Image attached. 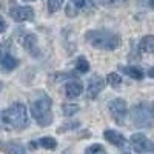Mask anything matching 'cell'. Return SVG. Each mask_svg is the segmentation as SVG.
I'll return each instance as SVG.
<instances>
[{
    "mask_svg": "<svg viewBox=\"0 0 154 154\" xmlns=\"http://www.w3.org/2000/svg\"><path fill=\"white\" fill-rule=\"evenodd\" d=\"M106 82H108L112 88H119V85L122 83V77H120L117 72H111V74H108V77H106Z\"/></svg>",
    "mask_w": 154,
    "mask_h": 154,
    "instance_id": "obj_20",
    "label": "cell"
},
{
    "mask_svg": "<svg viewBox=\"0 0 154 154\" xmlns=\"http://www.w3.org/2000/svg\"><path fill=\"white\" fill-rule=\"evenodd\" d=\"M25 2H34V0H25Z\"/></svg>",
    "mask_w": 154,
    "mask_h": 154,
    "instance_id": "obj_27",
    "label": "cell"
},
{
    "mask_svg": "<svg viewBox=\"0 0 154 154\" xmlns=\"http://www.w3.org/2000/svg\"><path fill=\"white\" fill-rule=\"evenodd\" d=\"M85 154H106V151H105V148L102 146V145L94 143V145H91V146L86 148Z\"/></svg>",
    "mask_w": 154,
    "mask_h": 154,
    "instance_id": "obj_22",
    "label": "cell"
},
{
    "mask_svg": "<svg viewBox=\"0 0 154 154\" xmlns=\"http://www.w3.org/2000/svg\"><path fill=\"white\" fill-rule=\"evenodd\" d=\"M2 119H3L5 123H8L12 128H16V130H23V128H26L28 123H29L26 106L23 103H19V102L17 103H12L9 108H6L2 112Z\"/></svg>",
    "mask_w": 154,
    "mask_h": 154,
    "instance_id": "obj_3",
    "label": "cell"
},
{
    "mask_svg": "<svg viewBox=\"0 0 154 154\" xmlns=\"http://www.w3.org/2000/svg\"><path fill=\"white\" fill-rule=\"evenodd\" d=\"M51 97L48 94L40 93L37 99L31 102V114L34 120L40 126H48L53 122V112H51Z\"/></svg>",
    "mask_w": 154,
    "mask_h": 154,
    "instance_id": "obj_2",
    "label": "cell"
},
{
    "mask_svg": "<svg viewBox=\"0 0 154 154\" xmlns=\"http://www.w3.org/2000/svg\"><path fill=\"white\" fill-rule=\"evenodd\" d=\"M143 5H146V6H149L151 9H154V0H140Z\"/></svg>",
    "mask_w": 154,
    "mask_h": 154,
    "instance_id": "obj_25",
    "label": "cell"
},
{
    "mask_svg": "<svg viewBox=\"0 0 154 154\" xmlns=\"http://www.w3.org/2000/svg\"><path fill=\"white\" fill-rule=\"evenodd\" d=\"M120 69H122V72H125L126 75H130L131 79H134V80H142L143 79V71L140 69L139 66H123Z\"/></svg>",
    "mask_w": 154,
    "mask_h": 154,
    "instance_id": "obj_15",
    "label": "cell"
},
{
    "mask_svg": "<svg viewBox=\"0 0 154 154\" xmlns=\"http://www.w3.org/2000/svg\"><path fill=\"white\" fill-rule=\"evenodd\" d=\"M103 136H105V139L108 140L109 143H112V145H116V146H120V148H123V146L126 145V140H125V137H123L120 133L114 131V130H106V131L103 133Z\"/></svg>",
    "mask_w": 154,
    "mask_h": 154,
    "instance_id": "obj_11",
    "label": "cell"
},
{
    "mask_svg": "<svg viewBox=\"0 0 154 154\" xmlns=\"http://www.w3.org/2000/svg\"><path fill=\"white\" fill-rule=\"evenodd\" d=\"M108 109H109V114L111 117L117 122L119 125H123L125 122V117L128 114V106H126V102L123 99H114L108 103Z\"/></svg>",
    "mask_w": 154,
    "mask_h": 154,
    "instance_id": "obj_5",
    "label": "cell"
},
{
    "mask_svg": "<svg viewBox=\"0 0 154 154\" xmlns=\"http://www.w3.org/2000/svg\"><path fill=\"white\" fill-rule=\"evenodd\" d=\"M11 17L16 22H29L34 19V9L31 6H16L11 8Z\"/></svg>",
    "mask_w": 154,
    "mask_h": 154,
    "instance_id": "obj_8",
    "label": "cell"
},
{
    "mask_svg": "<svg viewBox=\"0 0 154 154\" xmlns=\"http://www.w3.org/2000/svg\"><path fill=\"white\" fill-rule=\"evenodd\" d=\"M38 145L43 146L45 149H54V148L57 146V140H56L54 137L46 136V137H42L40 140H38Z\"/></svg>",
    "mask_w": 154,
    "mask_h": 154,
    "instance_id": "obj_17",
    "label": "cell"
},
{
    "mask_svg": "<svg viewBox=\"0 0 154 154\" xmlns=\"http://www.w3.org/2000/svg\"><path fill=\"white\" fill-rule=\"evenodd\" d=\"M0 88H2V83H0Z\"/></svg>",
    "mask_w": 154,
    "mask_h": 154,
    "instance_id": "obj_29",
    "label": "cell"
},
{
    "mask_svg": "<svg viewBox=\"0 0 154 154\" xmlns=\"http://www.w3.org/2000/svg\"><path fill=\"white\" fill-rule=\"evenodd\" d=\"M62 109H63V114H65V116H72L75 112H79L80 106L75 105V103H63L62 105Z\"/></svg>",
    "mask_w": 154,
    "mask_h": 154,
    "instance_id": "obj_19",
    "label": "cell"
},
{
    "mask_svg": "<svg viewBox=\"0 0 154 154\" xmlns=\"http://www.w3.org/2000/svg\"><path fill=\"white\" fill-rule=\"evenodd\" d=\"M23 46L26 48L31 54H34V56H38V48H37V38H35V35H32V34H28L26 37L23 38Z\"/></svg>",
    "mask_w": 154,
    "mask_h": 154,
    "instance_id": "obj_14",
    "label": "cell"
},
{
    "mask_svg": "<svg viewBox=\"0 0 154 154\" xmlns=\"http://www.w3.org/2000/svg\"><path fill=\"white\" fill-rule=\"evenodd\" d=\"M6 31V22H5V19L0 16V34L2 32H5Z\"/></svg>",
    "mask_w": 154,
    "mask_h": 154,
    "instance_id": "obj_24",
    "label": "cell"
},
{
    "mask_svg": "<svg viewBox=\"0 0 154 154\" xmlns=\"http://www.w3.org/2000/svg\"><path fill=\"white\" fill-rule=\"evenodd\" d=\"M131 146L136 152L143 154V152H152L154 151V143L143 134H133L131 136Z\"/></svg>",
    "mask_w": 154,
    "mask_h": 154,
    "instance_id": "obj_6",
    "label": "cell"
},
{
    "mask_svg": "<svg viewBox=\"0 0 154 154\" xmlns=\"http://www.w3.org/2000/svg\"><path fill=\"white\" fill-rule=\"evenodd\" d=\"M152 117H154V112L152 109L145 105V103H139L131 109V120L136 126L139 128H148L152 125Z\"/></svg>",
    "mask_w": 154,
    "mask_h": 154,
    "instance_id": "obj_4",
    "label": "cell"
},
{
    "mask_svg": "<svg viewBox=\"0 0 154 154\" xmlns=\"http://www.w3.org/2000/svg\"><path fill=\"white\" fill-rule=\"evenodd\" d=\"M93 0H71L66 6V16L68 17H75L82 9L88 8V5H91Z\"/></svg>",
    "mask_w": 154,
    "mask_h": 154,
    "instance_id": "obj_10",
    "label": "cell"
},
{
    "mask_svg": "<svg viewBox=\"0 0 154 154\" xmlns=\"http://www.w3.org/2000/svg\"><path fill=\"white\" fill-rule=\"evenodd\" d=\"M148 77H151V79H154V66H151L148 69Z\"/></svg>",
    "mask_w": 154,
    "mask_h": 154,
    "instance_id": "obj_26",
    "label": "cell"
},
{
    "mask_svg": "<svg viewBox=\"0 0 154 154\" xmlns=\"http://www.w3.org/2000/svg\"><path fill=\"white\" fill-rule=\"evenodd\" d=\"M152 112H154V105H152Z\"/></svg>",
    "mask_w": 154,
    "mask_h": 154,
    "instance_id": "obj_28",
    "label": "cell"
},
{
    "mask_svg": "<svg viewBox=\"0 0 154 154\" xmlns=\"http://www.w3.org/2000/svg\"><path fill=\"white\" fill-rule=\"evenodd\" d=\"M139 49L142 53H148V54L154 53V35H145L139 43Z\"/></svg>",
    "mask_w": 154,
    "mask_h": 154,
    "instance_id": "obj_13",
    "label": "cell"
},
{
    "mask_svg": "<svg viewBox=\"0 0 154 154\" xmlns=\"http://www.w3.org/2000/svg\"><path fill=\"white\" fill-rule=\"evenodd\" d=\"M103 2L108 5H112V6H119V5H125L128 0H103Z\"/></svg>",
    "mask_w": 154,
    "mask_h": 154,
    "instance_id": "obj_23",
    "label": "cell"
},
{
    "mask_svg": "<svg viewBox=\"0 0 154 154\" xmlns=\"http://www.w3.org/2000/svg\"><path fill=\"white\" fill-rule=\"evenodd\" d=\"M103 88H105V80L102 79V77H99V75L91 77V79H89V83H88V97L96 99L102 93Z\"/></svg>",
    "mask_w": 154,
    "mask_h": 154,
    "instance_id": "obj_9",
    "label": "cell"
},
{
    "mask_svg": "<svg viewBox=\"0 0 154 154\" xmlns=\"http://www.w3.org/2000/svg\"><path fill=\"white\" fill-rule=\"evenodd\" d=\"M63 2H65V0H48V11L51 12V14H53V12H57L62 8Z\"/></svg>",
    "mask_w": 154,
    "mask_h": 154,
    "instance_id": "obj_21",
    "label": "cell"
},
{
    "mask_svg": "<svg viewBox=\"0 0 154 154\" xmlns=\"http://www.w3.org/2000/svg\"><path fill=\"white\" fill-rule=\"evenodd\" d=\"M75 69L79 71V72H82V74L88 72V71H89V63H88V60H86L85 57H79V59L75 60Z\"/></svg>",
    "mask_w": 154,
    "mask_h": 154,
    "instance_id": "obj_18",
    "label": "cell"
},
{
    "mask_svg": "<svg viewBox=\"0 0 154 154\" xmlns=\"http://www.w3.org/2000/svg\"><path fill=\"white\" fill-rule=\"evenodd\" d=\"M0 148H2L5 152H8V154H25V148L22 145H19V143H14V142L5 143Z\"/></svg>",
    "mask_w": 154,
    "mask_h": 154,
    "instance_id": "obj_16",
    "label": "cell"
},
{
    "mask_svg": "<svg viewBox=\"0 0 154 154\" xmlns=\"http://www.w3.org/2000/svg\"><path fill=\"white\" fill-rule=\"evenodd\" d=\"M82 91H83V86H82L80 82H77V80L69 82V83H66V86H65V94H66V97H69V99L79 97V96L82 94Z\"/></svg>",
    "mask_w": 154,
    "mask_h": 154,
    "instance_id": "obj_12",
    "label": "cell"
},
{
    "mask_svg": "<svg viewBox=\"0 0 154 154\" xmlns=\"http://www.w3.org/2000/svg\"><path fill=\"white\" fill-rule=\"evenodd\" d=\"M0 65L6 71H12L19 66V60L11 54V51L5 45L0 46Z\"/></svg>",
    "mask_w": 154,
    "mask_h": 154,
    "instance_id": "obj_7",
    "label": "cell"
},
{
    "mask_svg": "<svg viewBox=\"0 0 154 154\" xmlns=\"http://www.w3.org/2000/svg\"><path fill=\"white\" fill-rule=\"evenodd\" d=\"M85 38L91 46L103 51H114L120 46V35L106 29H91L85 34Z\"/></svg>",
    "mask_w": 154,
    "mask_h": 154,
    "instance_id": "obj_1",
    "label": "cell"
}]
</instances>
